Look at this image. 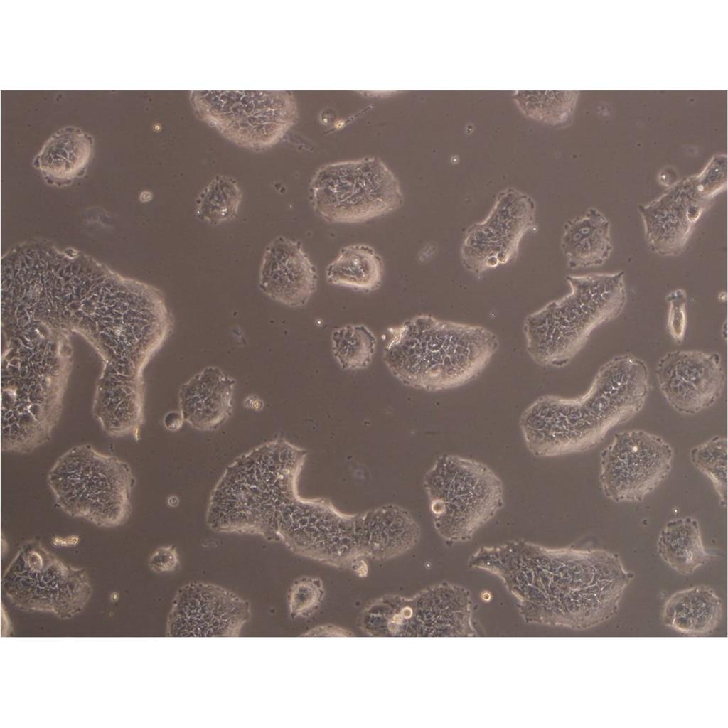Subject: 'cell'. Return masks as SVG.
<instances>
[{"instance_id": "cell-8", "label": "cell", "mask_w": 728, "mask_h": 728, "mask_svg": "<svg viewBox=\"0 0 728 728\" xmlns=\"http://www.w3.org/2000/svg\"><path fill=\"white\" fill-rule=\"evenodd\" d=\"M1 590L23 611L51 613L61 619L80 614L92 595L84 569L63 562L36 540L19 547L3 574Z\"/></svg>"}, {"instance_id": "cell-22", "label": "cell", "mask_w": 728, "mask_h": 728, "mask_svg": "<svg viewBox=\"0 0 728 728\" xmlns=\"http://www.w3.org/2000/svg\"><path fill=\"white\" fill-rule=\"evenodd\" d=\"M242 199V193L233 178L215 176L196 200V217L212 225L232 220L237 215Z\"/></svg>"}, {"instance_id": "cell-7", "label": "cell", "mask_w": 728, "mask_h": 728, "mask_svg": "<svg viewBox=\"0 0 728 728\" xmlns=\"http://www.w3.org/2000/svg\"><path fill=\"white\" fill-rule=\"evenodd\" d=\"M315 213L329 223L354 224L385 215L403 203L400 182L380 159L327 164L309 183Z\"/></svg>"}, {"instance_id": "cell-17", "label": "cell", "mask_w": 728, "mask_h": 728, "mask_svg": "<svg viewBox=\"0 0 728 728\" xmlns=\"http://www.w3.org/2000/svg\"><path fill=\"white\" fill-rule=\"evenodd\" d=\"M610 230L608 218L593 207L568 220L560 240L567 267L577 269L602 266L613 251Z\"/></svg>"}, {"instance_id": "cell-16", "label": "cell", "mask_w": 728, "mask_h": 728, "mask_svg": "<svg viewBox=\"0 0 728 728\" xmlns=\"http://www.w3.org/2000/svg\"><path fill=\"white\" fill-rule=\"evenodd\" d=\"M236 380L221 368L208 366L183 382L178 407L185 422L200 431H213L232 413Z\"/></svg>"}, {"instance_id": "cell-23", "label": "cell", "mask_w": 728, "mask_h": 728, "mask_svg": "<svg viewBox=\"0 0 728 728\" xmlns=\"http://www.w3.org/2000/svg\"><path fill=\"white\" fill-rule=\"evenodd\" d=\"M331 341L333 357L345 370L366 368L375 353L376 338L363 324H348L335 328Z\"/></svg>"}, {"instance_id": "cell-11", "label": "cell", "mask_w": 728, "mask_h": 728, "mask_svg": "<svg viewBox=\"0 0 728 728\" xmlns=\"http://www.w3.org/2000/svg\"><path fill=\"white\" fill-rule=\"evenodd\" d=\"M535 203L513 188L501 191L487 217L464 232L460 256L463 266L480 275L515 259L524 235L532 229Z\"/></svg>"}, {"instance_id": "cell-25", "label": "cell", "mask_w": 728, "mask_h": 728, "mask_svg": "<svg viewBox=\"0 0 728 728\" xmlns=\"http://www.w3.org/2000/svg\"><path fill=\"white\" fill-rule=\"evenodd\" d=\"M323 594L320 579L308 577L296 579L288 594L290 615L293 618L310 615L318 606Z\"/></svg>"}, {"instance_id": "cell-4", "label": "cell", "mask_w": 728, "mask_h": 728, "mask_svg": "<svg viewBox=\"0 0 728 728\" xmlns=\"http://www.w3.org/2000/svg\"><path fill=\"white\" fill-rule=\"evenodd\" d=\"M570 292L528 315L526 350L538 365L562 367L599 326L617 318L626 303L624 272L569 275Z\"/></svg>"}, {"instance_id": "cell-28", "label": "cell", "mask_w": 728, "mask_h": 728, "mask_svg": "<svg viewBox=\"0 0 728 728\" xmlns=\"http://www.w3.org/2000/svg\"><path fill=\"white\" fill-rule=\"evenodd\" d=\"M150 569L156 573L171 572L179 566V557L173 545L157 548L149 560Z\"/></svg>"}, {"instance_id": "cell-3", "label": "cell", "mask_w": 728, "mask_h": 728, "mask_svg": "<svg viewBox=\"0 0 728 728\" xmlns=\"http://www.w3.org/2000/svg\"><path fill=\"white\" fill-rule=\"evenodd\" d=\"M523 563L532 584H552L560 594V621L580 629L611 619L634 576L618 554L604 549L550 548L528 542Z\"/></svg>"}, {"instance_id": "cell-18", "label": "cell", "mask_w": 728, "mask_h": 728, "mask_svg": "<svg viewBox=\"0 0 728 728\" xmlns=\"http://www.w3.org/2000/svg\"><path fill=\"white\" fill-rule=\"evenodd\" d=\"M723 616L722 599L710 587L697 585L678 591L665 601L663 623L682 634L704 636L713 632Z\"/></svg>"}, {"instance_id": "cell-20", "label": "cell", "mask_w": 728, "mask_h": 728, "mask_svg": "<svg viewBox=\"0 0 728 728\" xmlns=\"http://www.w3.org/2000/svg\"><path fill=\"white\" fill-rule=\"evenodd\" d=\"M656 548L661 559L682 575L692 574L710 559L699 523L691 517L669 520L659 534Z\"/></svg>"}, {"instance_id": "cell-12", "label": "cell", "mask_w": 728, "mask_h": 728, "mask_svg": "<svg viewBox=\"0 0 728 728\" xmlns=\"http://www.w3.org/2000/svg\"><path fill=\"white\" fill-rule=\"evenodd\" d=\"M250 603L220 586L191 582L173 601L166 624L169 637H237L250 620Z\"/></svg>"}, {"instance_id": "cell-5", "label": "cell", "mask_w": 728, "mask_h": 728, "mask_svg": "<svg viewBox=\"0 0 728 728\" xmlns=\"http://www.w3.org/2000/svg\"><path fill=\"white\" fill-rule=\"evenodd\" d=\"M47 480L55 504L69 516L104 528L122 525L130 516L135 478L115 456L87 444L74 446L58 457Z\"/></svg>"}, {"instance_id": "cell-15", "label": "cell", "mask_w": 728, "mask_h": 728, "mask_svg": "<svg viewBox=\"0 0 728 728\" xmlns=\"http://www.w3.org/2000/svg\"><path fill=\"white\" fill-rule=\"evenodd\" d=\"M315 266L296 240L278 236L266 247L259 272V288L285 306H305L316 289Z\"/></svg>"}, {"instance_id": "cell-19", "label": "cell", "mask_w": 728, "mask_h": 728, "mask_svg": "<svg viewBox=\"0 0 728 728\" xmlns=\"http://www.w3.org/2000/svg\"><path fill=\"white\" fill-rule=\"evenodd\" d=\"M92 137L82 129L66 127L53 134L35 159L46 178L55 182L72 180L84 170L92 152Z\"/></svg>"}, {"instance_id": "cell-24", "label": "cell", "mask_w": 728, "mask_h": 728, "mask_svg": "<svg viewBox=\"0 0 728 728\" xmlns=\"http://www.w3.org/2000/svg\"><path fill=\"white\" fill-rule=\"evenodd\" d=\"M690 460L712 483L722 506L727 500V439L715 436L692 448Z\"/></svg>"}, {"instance_id": "cell-6", "label": "cell", "mask_w": 728, "mask_h": 728, "mask_svg": "<svg viewBox=\"0 0 728 728\" xmlns=\"http://www.w3.org/2000/svg\"><path fill=\"white\" fill-rule=\"evenodd\" d=\"M424 487L434 528L449 542L471 540L503 505L498 476L484 464L458 455L437 457Z\"/></svg>"}, {"instance_id": "cell-26", "label": "cell", "mask_w": 728, "mask_h": 728, "mask_svg": "<svg viewBox=\"0 0 728 728\" xmlns=\"http://www.w3.org/2000/svg\"><path fill=\"white\" fill-rule=\"evenodd\" d=\"M727 156H714L703 170L695 175L700 191L708 199H713L727 188Z\"/></svg>"}, {"instance_id": "cell-2", "label": "cell", "mask_w": 728, "mask_h": 728, "mask_svg": "<svg viewBox=\"0 0 728 728\" xmlns=\"http://www.w3.org/2000/svg\"><path fill=\"white\" fill-rule=\"evenodd\" d=\"M383 360L402 384L428 392L478 377L498 348L488 328L420 314L387 328Z\"/></svg>"}, {"instance_id": "cell-9", "label": "cell", "mask_w": 728, "mask_h": 728, "mask_svg": "<svg viewBox=\"0 0 728 728\" xmlns=\"http://www.w3.org/2000/svg\"><path fill=\"white\" fill-rule=\"evenodd\" d=\"M200 119L235 144L261 150L275 144L293 124L296 109L286 91H193Z\"/></svg>"}, {"instance_id": "cell-14", "label": "cell", "mask_w": 728, "mask_h": 728, "mask_svg": "<svg viewBox=\"0 0 728 728\" xmlns=\"http://www.w3.org/2000/svg\"><path fill=\"white\" fill-rule=\"evenodd\" d=\"M712 202L701 193L692 176L675 183L657 199L639 205L649 249L661 256L680 254Z\"/></svg>"}, {"instance_id": "cell-27", "label": "cell", "mask_w": 728, "mask_h": 728, "mask_svg": "<svg viewBox=\"0 0 728 728\" xmlns=\"http://www.w3.org/2000/svg\"><path fill=\"white\" fill-rule=\"evenodd\" d=\"M666 301L668 304V331L675 342L681 343L687 327L686 292L682 289H675L667 295Z\"/></svg>"}, {"instance_id": "cell-30", "label": "cell", "mask_w": 728, "mask_h": 728, "mask_svg": "<svg viewBox=\"0 0 728 728\" xmlns=\"http://www.w3.org/2000/svg\"><path fill=\"white\" fill-rule=\"evenodd\" d=\"M175 496H171L168 499V504L171 506H175L178 504V499L173 500Z\"/></svg>"}, {"instance_id": "cell-1", "label": "cell", "mask_w": 728, "mask_h": 728, "mask_svg": "<svg viewBox=\"0 0 728 728\" xmlns=\"http://www.w3.org/2000/svg\"><path fill=\"white\" fill-rule=\"evenodd\" d=\"M649 388V371L643 360L631 354L616 355L601 365L582 395H546L525 410L520 427L526 446L540 457L592 449L613 427L642 410Z\"/></svg>"}, {"instance_id": "cell-13", "label": "cell", "mask_w": 728, "mask_h": 728, "mask_svg": "<svg viewBox=\"0 0 728 728\" xmlns=\"http://www.w3.org/2000/svg\"><path fill=\"white\" fill-rule=\"evenodd\" d=\"M655 375L668 404L675 412L687 415L714 405L726 380L720 355L699 350L668 352L657 363Z\"/></svg>"}, {"instance_id": "cell-21", "label": "cell", "mask_w": 728, "mask_h": 728, "mask_svg": "<svg viewBox=\"0 0 728 728\" xmlns=\"http://www.w3.org/2000/svg\"><path fill=\"white\" fill-rule=\"evenodd\" d=\"M327 282L335 286L360 291H372L380 286L384 263L379 254L365 244L343 247L326 268Z\"/></svg>"}, {"instance_id": "cell-29", "label": "cell", "mask_w": 728, "mask_h": 728, "mask_svg": "<svg viewBox=\"0 0 728 728\" xmlns=\"http://www.w3.org/2000/svg\"><path fill=\"white\" fill-rule=\"evenodd\" d=\"M185 422L180 411H171L166 414L163 423L165 428L171 432L179 430Z\"/></svg>"}, {"instance_id": "cell-10", "label": "cell", "mask_w": 728, "mask_h": 728, "mask_svg": "<svg viewBox=\"0 0 728 728\" xmlns=\"http://www.w3.org/2000/svg\"><path fill=\"white\" fill-rule=\"evenodd\" d=\"M673 454L671 446L655 434L643 430L616 433L600 454L603 493L615 502L643 500L668 476Z\"/></svg>"}]
</instances>
